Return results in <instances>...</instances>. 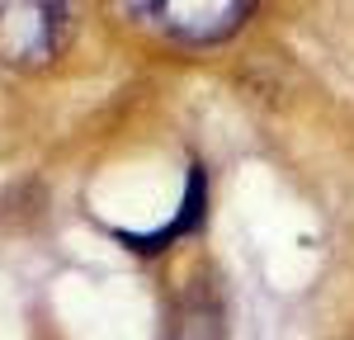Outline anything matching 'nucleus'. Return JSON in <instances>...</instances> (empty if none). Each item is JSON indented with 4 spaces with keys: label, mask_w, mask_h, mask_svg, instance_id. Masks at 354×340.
<instances>
[{
    "label": "nucleus",
    "mask_w": 354,
    "mask_h": 340,
    "mask_svg": "<svg viewBox=\"0 0 354 340\" xmlns=\"http://www.w3.org/2000/svg\"><path fill=\"white\" fill-rule=\"evenodd\" d=\"M66 5L62 0H0V62L5 66H43L66 43Z\"/></svg>",
    "instance_id": "f257e3e1"
},
{
    "label": "nucleus",
    "mask_w": 354,
    "mask_h": 340,
    "mask_svg": "<svg viewBox=\"0 0 354 340\" xmlns=\"http://www.w3.org/2000/svg\"><path fill=\"white\" fill-rule=\"evenodd\" d=\"M165 340H222V303L203 279L175 303Z\"/></svg>",
    "instance_id": "7ed1b4c3"
},
{
    "label": "nucleus",
    "mask_w": 354,
    "mask_h": 340,
    "mask_svg": "<svg viewBox=\"0 0 354 340\" xmlns=\"http://www.w3.org/2000/svg\"><path fill=\"white\" fill-rule=\"evenodd\" d=\"M118 5H123L128 15H147V19H151V10H156L161 0H118Z\"/></svg>",
    "instance_id": "39448f33"
},
{
    "label": "nucleus",
    "mask_w": 354,
    "mask_h": 340,
    "mask_svg": "<svg viewBox=\"0 0 354 340\" xmlns=\"http://www.w3.org/2000/svg\"><path fill=\"white\" fill-rule=\"evenodd\" d=\"M203 203H208V185H203V170L194 166L189 175V189H185V208H180V218L170 227H161V232H151V236H128L137 251H161L165 241H175V236H185V232H194V227L203 223Z\"/></svg>",
    "instance_id": "20e7f679"
},
{
    "label": "nucleus",
    "mask_w": 354,
    "mask_h": 340,
    "mask_svg": "<svg viewBox=\"0 0 354 340\" xmlns=\"http://www.w3.org/2000/svg\"><path fill=\"white\" fill-rule=\"evenodd\" d=\"M250 5L255 0H161L151 10V19L185 43H218L245 24Z\"/></svg>",
    "instance_id": "f03ea898"
}]
</instances>
